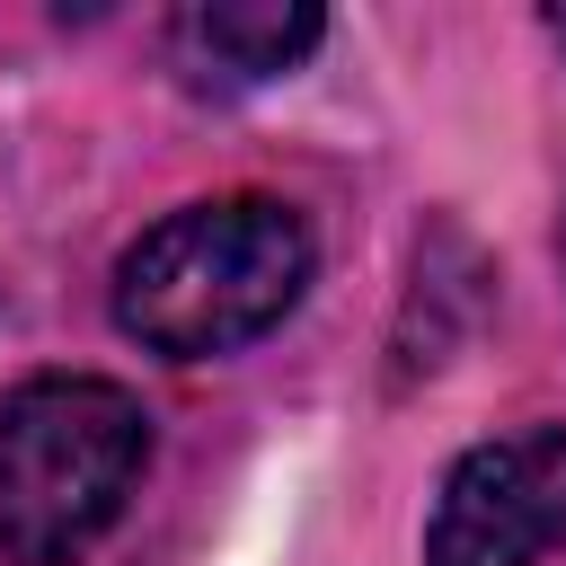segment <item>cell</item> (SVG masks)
Instances as JSON below:
<instances>
[{
  "label": "cell",
  "mask_w": 566,
  "mask_h": 566,
  "mask_svg": "<svg viewBox=\"0 0 566 566\" xmlns=\"http://www.w3.org/2000/svg\"><path fill=\"white\" fill-rule=\"evenodd\" d=\"M177 44L230 80H283L327 44V18L310 0H203L177 18Z\"/></svg>",
  "instance_id": "cell-4"
},
{
  "label": "cell",
  "mask_w": 566,
  "mask_h": 566,
  "mask_svg": "<svg viewBox=\"0 0 566 566\" xmlns=\"http://www.w3.org/2000/svg\"><path fill=\"white\" fill-rule=\"evenodd\" d=\"M150 469V407L106 371H35L0 398V557H88Z\"/></svg>",
  "instance_id": "cell-2"
},
{
  "label": "cell",
  "mask_w": 566,
  "mask_h": 566,
  "mask_svg": "<svg viewBox=\"0 0 566 566\" xmlns=\"http://www.w3.org/2000/svg\"><path fill=\"white\" fill-rule=\"evenodd\" d=\"M557 265H566V203H557Z\"/></svg>",
  "instance_id": "cell-6"
},
{
  "label": "cell",
  "mask_w": 566,
  "mask_h": 566,
  "mask_svg": "<svg viewBox=\"0 0 566 566\" xmlns=\"http://www.w3.org/2000/svg\"><path fill=\"white\" fill-rule=\"evenodd\" d=\"M566 548V424L469 442L424 522V566H539Z\"/></svg>",
  "instance_id": "cell-3"
},
{
  "label": "cell",
  "mask_w": 566,
  "mask_h": 566,
  "mask_svg": "<svg viewBox=\"0 0 566 566\" xmlns=\"http://www.w3.org/2000/svg\"><path fill=\"white\" fill-rule=\"evenodd\" d=\"M318 274V239L283 195H203L115 256V327L142 354L212 363L274 336Z\"/></svg>",
  "instance_id": "cell-1"
},
{
  "label": "cell",
  "mask_w": 566,
  "mask_h": 566,
  "mask_svg": "<svg viewBox=\"0 0 566 566\" xmlns=\"http://www.w3.org/2000/svg\"><path fill=\"white\" fill-rule=\"evenodd\" d=\"M539 27H548V44H557V53H566V9H548V18H539Z\"/></svg>",
  "instance_id": "cell-5"
}]
</instances>
